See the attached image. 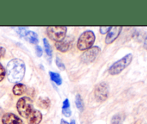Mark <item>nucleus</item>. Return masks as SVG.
Instances as JSON below:
<instances>
[{"label":"nucleus","mask_w":147,"mask_h":124,"mask_svg":"<svg viewBox=\"0 0 147 124\" xmlns=\"http://www.w3.org/2000/svg\"><path fill=\"white\" fill-rule=\"evenodd\" d=\"M25 63L20 59H14L9 61L7 65V76L9 82L19 83L25 74Z\"/></svg>","instance_id":"f257e3e1"},{"label":"nucleus","mask_w":147,"mask_h":124,"mask_svg":"<svg viewBox=\"0 0 147 124\" xmlns=\"http://www.w3.org/2000/svg\"><path fill=\"white\" fill-rule=\"evenodd\" d=\"M96 40V35L92 30L83 32L79 37L77 42V47L80 50H86L93 47Z\"/></svg>","instance_id":"f03ea898"},{"label":"nucleus","mask_w":147,"mask_h":124,"mask_svg":"<svg viewBox=\"0 0 147 124\" xmlns=\"http://www.w3.org/2000/svg\"><path fill=\"white\" fill-rule=\"evenodd\" d=\"M133 59V55L131 53L126 55L121 58V59L118 60L115 63H113L109 69V73L111 75H118L123 72L127 66H129Z\"/></svg>","instance_id":"7ed1b4c3"},{"label":"nucleus","mask_w":147,"mask_h":124,"mask_svg":"<svg viewBox=\"0 0 147 124\" xmlns=\"http://www.w3.org/2000/svg\"><path fill=\"white\" fill-rule=\"evenodd\" d=\"M17 110L19 114L24 118H27L32 111L34 110L33 102L28 97H22L20 98L17 102Z\"/></svg>","instance_id":"20e7f679"},{"label":"nucleus","mask_w":147,"mask_h":124,"mask_svg":"<svg viewBox=\"0 0 147 124\" xmlns=\"http://www.w3.org/2000/svg\"><path fill=\"white\" fill-rule=\"evenodd\" d=\"M47 35L51 40L59 42L65 37L67 33V27L65 26H50L47 27Z\"/></svg>","instance_id":"39448f33"},{"label":"nucleus","mask_w":147,"mask_h":124,"mask_svg":"<svg viewBox=\"0 0 147 124\" xmlns=\"http://www.w3.org/2000/svg\"><path fill=\"white\" fill-rule=\"evenodd\" d=\"M100 52V48L98 46H93L88 50H85L84 53L80 56V59L83 63L88 64L96 60Z\"/></svg>","instance_id":"423d86ee"},{"label":"nucleus","mask_w":147,"mask_h":124,"mask_svg":"<svg viewBox=\"0 0 147 124\" xmlns=\"http://www.w3.org/2000/svg\"><path fill=\"white\" fill-rule=\"evenodd\" d=\"M109 85L106 82H102L98 84L95 87L94 95L97 100L100 102H103L109 97Z\"/></svg>","instance_id":"0eeeda50"},{"label":"nucleus","mask_w":147,"mask_h":124,"mask_svg":"<svg viewBox=\"0 0 147 124\" xmlns=\"http://www.w3.org/2000/svg\"><path fill=\"white\" fill-rule=\"evenodd\" d=\"M2 124H24L22 120L11 112H7L2 116L1 118Z\"/></svg>","instance_id":"6e6552de"},{"label":"nucleus","mask_w":147,"mask_h":124,"mask_svg":"<svg viewBox=\"0 0 147 124\" xmlns=\"http://www.w3.org/2000/svg\"><path fill=\"white\" fill-rule=\"evenodd\" d=\"M74 39L71 37L70 36L67 37H65L63 40L59 42H56L55 46L56 48L59 50V51L62 52V53H65L67 50L70 49L71 47L72 43H73Z\"/></svg>","instance_id":"1a4fd4ad"},{"label":"nucleus","mask_w":147,"mask_h":124,"mask_svg":"<svg viewBox=\"0 0 147 124\" xmlns=\"http://www.w3.org/2000/svg\"><path fill=\"white\" fill-rule=\"evenodd\" d=\"M122 30V27H112L110 31L107 33L106 39H105V43L106 44H111L113 41L116 40V39L120 35L121 32Z\"/></svg>","instance_id":"9d476101"},{"label":"nucleus","mask_w":147,"mask_h":124,"mask_svg":"<svg viewBox=\"0 0 147 124\" xmlns=\"http://www.w3.org/2000/svg\"><path fill=\"white\" fill-rule=\"evenodd\" d=\"M27 119L28 124H40L42 120V114L37 110H33Z\"/></svg>","instance_id":"9b49d317"},{"label":"nucleus","mask_w":147,"mask_h":124,"mask_svg":"<svg viewBox=\"0 0 147 124\" xmlns=\"http://www.w3.org/2000/svg\"><path fill=\"white\" fill-rule=\"evenodd\" d=\"M24 37L27 41L30 42V43H32V44H37L39 43L38 35H37V33L33 31L27 30Z\"/></svg>","instance_id":"f8f14e48"},{"label":"nucleus","mask_w":147,"mask_h":124,"mask_svg":"<svg viewBox=\"0 0 147 124\" xmlns=\"http://www.w3.org/2000/svg\"><path fill=\"white\" fill-rule=\"evenodd\" d=\"M26 89L27 88H26L25 85L21 83H17L13 87L12 92L13 94L16 96H20L26 92Z\"/></svg>","instance_id":"ddd939ff"},{"label":"nucleus","mask_w":147,"mask_h":124,"mask_svg":"<svg viewBox=\"0 0 147 124\" xmlns=\"http://www.w3.org/2000/svg\"><path fill=\"white\" fill-rule=\"evenodd\" d=\"M62 112L65 117H70L71 115L70 101L67 98L63 101V106H62Z\"/></svg>","instance_id":"4468645a"},{"label":"nucleus","mask_w":147,"mask_h":124,"mask_svg":"<svg viewBox=\"0 0 147 124\" xmlns=\"http://www.w3.org/2000/svg\"><path fill=\"white\" fill-rule=\"evenodd\" d=\"M49 74H50V79L53 81L54 83H55L57 85H61L63 83V80H62V78L60 76V75L58 73H56V72H49Z\"/></svg>","instance_id":"2eb2a0df"},{"label":"nucleus","mask_w":147,"mask_h":124,"mask_svg":"<svg viewBox=\"0 0 147 124\" xmlns=\"http://www.w3.org/2000/svg\"><path fill=\"white\" fill-rule=\"evenodd\" d=\"M38 104L40 107H41L43 109H47V108H50L51 102H50V99L48 97H40L39 99Z\"/></svg>","instance_id":"dca6fc26"},{"label":"nucleus","mask_w":147,"mask_h":124,"mask_svg":"<svg viewBox=\"0 0 147 124\" xmlns=\"http://www.w3.org/2000/svg\"><path fill=\"white\" fill-rule=\"evenodd\" d=\"M124 119V115L121 113H117L113 115L111 121V124H121Z\"/></svg>","instance_id":"f3484780"},{"label":"nucleus","mask_w":147,"mask_h":124,"mask_svg":"<svg viewBox=\"0 0 147 124\" xmlns=\"http://www.w3.org/2000/svg\"><path fill=\"white\" fill-rule=\"evenodd\" d=\"M43 44H44L45 51V53H47V56L52 58V56H53V50H52V48L50 46V43H49L48 40L46 38H43Z\"/></svg>","instance_id":"a211bd4d"},{"label":"nucleus","mask_w":147,"mask_h":124,"mask_svg":"<svg viewBox=\"0 0 147 124\" xmlns=\"http://www.w3.org/2000/svg\"><path fill=\"white\" fill-rule=\"evenodd\" d=\"M76 105L79 110L81 111V112L83 110V109H84V103H83L81 96L79 94H78L76 97Z\"/></svg>","instance_id":"6ab92c4d"},{"label":"nucleus","mask_w":147,"mask_h":124,"mask_svg":"<svg viewBox=\"0 0 147 124\" xmlns=\"http://www.w3.org/2000/svg\"><path fill=\"white\" fill-rule=\"evenodd\" d=\"M55 63H56V65L57 66V67H58L59 69H60V70L63 71V70H65V66L64 63L62 62V61L60 60V58H59V57L56 58Z\"/></svg>","instance_id":"aec40b11"},{"label":"nucleus","mask_w":147,"mask_h":124,"mask_svg":"<svg viewBox=\"0 0 147 124\" xmlns=\"http://www.w3.org/2000/svg\"><path fill=\"white\" fill-rule=\"evenodd\" d=\"M6 75V70L4 69V67L3 66V65L0 63V82L3 80L5 77Z\"/></svg>","instance_id":"412c9836"},{"label":"nucleus","mask_w":147,"mask_h":124,"mask_svg":"<svg viewBox=\"0 0 147 124\" xmlns=\"http://www.w3.org/2000/svg\"><path fill=\"white\" fill-rule=\"evenodd\" d=\"M111 28V26H109V27H100V33L102 35L106 34V33H108L110 31Z\"/></svg>","instance_id":"4be33fe9"},{"label":"nucleus","mask_w":147,"mask_h":124,"mask_svg":"<svg viewBox=\"0 0 147 124\" xmlns=\"http://www.w3.org/2000/svg\"><path fill=\"white\" fill-rule=\"evenodd\" d=\"M18 30H17V33H18V34L20 35L21 37H24V35H25V33L27 32V30H26V27H18Z\"/></svg>","instance_id":"5701e85b"},{"label":"nucleus","mask_w":147,"mask_h":124,"mask_svg":"<svg viewBox=\"0 0 147 124\" xmlns=\"http://www.w3.org/2000/svg\"><path fill=\"white\" fill-rule=\"evenodd\" d=\"M35 52H36V54L38 57H41L42 56V49L40 46H35Z\"/></svg>","instance_id":"b1692460"},{"label":"nucleus","mask_w":147,"mask_h":124,"mask_svg":"<svg viewBox=\"0 0 147 124\" xmlns=\"http://www.w3.org/2000/svg\"><path fill=\"white\" fill-rule=\"evenodd\" d=\"M6 53V49L2 46H0V59H2Z\"/></svg>","instance_id":"393cba45"},{"label":"nucleus","mask_w":147,"mask_h":124,"mask_svg":"<svg viewBox=\"0 0 147 124\" xmlns=\"http://www.w3.org/2000/svg\"><path fill=\"white\" fill-rule=\"evenodd\" d=\"M144 48L147 50V36L145 37L144 42Z\"/></svg>","instance_id":"a878e982"},{"label":"nucleus","mask_w":147,"mask_h":124,"mask_svg":"<svg viewBox=\"0 0 147 124\" xmlns=\"http://www.w3.org/2000/svg\"><path fill=\"white\" fill-rule=\"evenodd\" d=\"M60 124H69V123L66 121H65V120L62 119L61 121H60Z\"/></svg>","instance_id":"bb28decb"},{"label":"nucleus","mask_w":147,"mask_h":124,"mask_svg":"<svg viewBox=\"0 0 147 124\" xmlns=\"http://www.w3.org/2000/svg\"><path fill=\"white\" fill-rule=\"evenodd\" d=\"M70 124H76V121H75L74 120H72L71 122H70Z\"/></svg>","instance_id":"cd10ccee"}]
</instances>
